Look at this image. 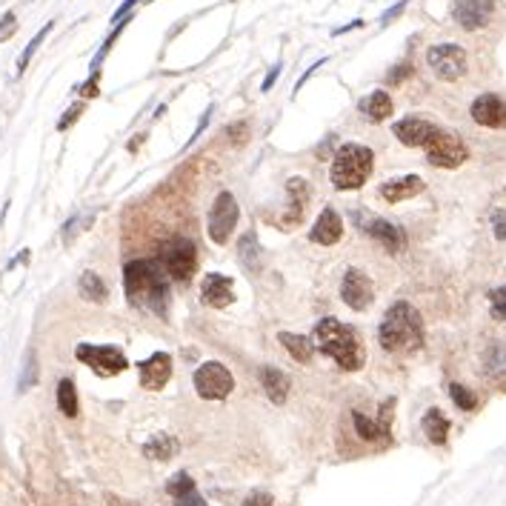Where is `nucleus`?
Instances as JSON below:
<instances>
[{"mask_svg":"<svg viewBox=\"0 0 506 506\" xmlns=\"http://www.w3.org/2000/svg\"><path fill=\"white\" fill-rule=\"evenodd\" d=\"M123 289L126 298L138 309H149V312L166 318L169 312V283L166 272L149 260H129L123 266Z\"/></svg>","mask_w":506,"mask_h":506,"instance_id":"obj_1","label":"nucleus"},{"mask_svg":"<svg viewBox=\"0 0 506 506\" xmlns=\"http://www.w3.org/2000/svg\"><path fill=\"white\" fill-rule=\"evenodd\" d=\"M312 344H315V349H320L326 357H332V361L346 372L361 369L364 361H366V352L361 346L357 332L352 329V326L340 323L338 318L318 320L315 332H312Z\"/></svg>","mask_w":506,"mask_h":506,"instance_id":"obj_2","label":"nucleus"},{"mask_svg":"<svg viewBox=\"0 0 506 506\" xmlns=\"http://www.w3.org/2000/svg\"><path fill=\"white\" fill-rule=\"evenodd\" d=\"M378 338H381V346L386 352H395V355H409V352L420 349V344H423L420 312L406 301L392 303L389 312L381 320Z\"/></svg>","mask_w":506,"mask_h":506,"instance_id":"obj_3","label":"nucleus"},{"mask_svg":"<svg viewBox=\"0 0 506 506\" xmlns=\"http://www.w3.org/2000/svg\"><path fill=\"white\" fill-rule=\"evenodd\" d=\"M372 166H375V155H372L369 146L344 143L335 152V160H332V184H335V189L338 192L361 189L369 181Z\"/></svg>","mask_w":506,"mask_h":506,"instance_id":"obj_4","label":"nucleus"},{"mask_svg":"<svg viewBox=\"0 0 506 506\" xmlns=\"http://www.w3.org/2000/svg\"><path fill=\"white\" fill-rule=\"evenodd\" d=\"M423 149H427V160L438 169H458L469 157L466 143L455 132H444V129H435L432 138L423 143Z\"/></svg>","mask_w":506,"mask_h":506,"instance_id":"obj_5","label":"nucleus"},{"mask_svg":"<svg viewBox=\"0 0 506 506\" xmlns=\"http://www.w3.org/2000/svg\"><path fill=\"white\" fill-rule=\"evenodd\" d=\"M194 266H198V249L186 238H175L160 249V269L172 281H189Z\"/></svg>","mask_w":506,"mask_h":506,"instance_id":"obj_6","label":"nucleus"},{"mask_svg":"<svg viewBox=\"0 0 506 506\" xmlns=\"http://www.w3.org/2000/svg\"><path fill=\"white\" fill-rule=\"evenodd\" d=\"M238 218H240V209H238V201L232 192H220L215 203L209 209V223H206V232H209V240L223 246L226 240L232 238V229L238 226Z\"/></svg>","mask_w":506,"mask_h":506,"instance_id":"obj_7","label":"nucleus"},{"mask_svg":"<svg viewBox=\"0 0 506 506\" xmlns=\"http://www.w3.org/2000/svg\"><path fill=\"white\" fill-rule=\"evenodd\" d=\"M194 389H198V395L203 401H223V398L232 395L235 378L223 364L206 361L203 366H198V372H194Z\"/></svg>","mask_w":506,"mask_h":506,"instance_id":"obj_8","label":"nucleus"},{"mask_svg":"<svg viewBox=\"0 0 506 506\" xmlns=\"http://www.w3.org/2000/svg\"><path fill=\"white\" fill-rule=\"evenodd\" d=\"M427 63H429V69L435 72V77L446 80V84H452V80H461L466 75V52H464L458 43L429 46Z\"/></svg>","mask_w":506,"mask_h":506,"instance_id":"obj_9","label":"nucleus"},{"mask_svg":"<svg viewBox=\"0 0 506 506\" xmlns=\"http://www.w3.org/2000/svg\"><path fill=\"white\" fill-rule=\"evenodd\" d=\"M77 361H84L94 375H101V378H115L121 375L129 361L126 355L118 349V346H92V344H77L75 349Z\"/></svg>","mask_w":506,"mask_h":506,"instance_id":"obj_10","label":"nucleus"},{"mask_svg":"<svg viewBox=\"0 0 506 506\" xmlns=\"http://www.w3.org/2000/svg\"><path fill=\"white\" fill-rule=\"evenodd\" d=\"M340 298L352 309V312H364L375 298V286L369 281V275L361 269H346L344 283H340Z\"/></svg>","mask_w":506,"mask_h":506,"instance_id":"obj_11","label":"nucleus"},{"mask_svg":"<svg viewBox=\"0 0 506 506\" xmlns=\"http://www.w3.org/2000/svg\"><path fill=\"white\" fill-rule=\"evenodd\" d=\"M495 14V0H455L452 18L461 29L478 31L483 29Z\"/></svg>","mask_w":506,"mask_h":506,"instance_id":"obj_12","label":"nucleus"},{"mask_svg":"<svg viewBox=\"0 0 506 506\" xmlns=\"http://www.w3.org/2000/svg\"><path fill=\"white\" fill-rule=\"evenodd\" d=\"M472 121L486 129H506V101H501L498 94H481L475 97V103L469 109Z\"/></svg>","mask_w":506,"mask_h":506,"instance_id":"obj_13","label":"nucleus"},{"mask_svg":"<svg viewBox=\"0 0 506 506\" xmlns=\"http://www.w3.org/2000/svg\"><path fill=\"white\" fill-rule=\"evenodd\" d=\"M201 298L212 309H226L235 301V281L229 275L212 272V275L203 277V283H201Z\"/></svg>","mask_w":506,"mask_h":506,"instance_id":"obj_14","label":"nucleus"},{"mask_svg":"<svg viewBox=\"0 0 506 506\" xmlns=\"http://www.w3.org/2000/svg\"><path fill=\"white\" fill-rule=\"evenodd\" d=\"M140 383H143V389H152V392H157V389H163L169 383V378H172V357L166 355V352H155V355H149L146 361H140Z\"/></svg>","mask_w":506,"mask_h":506,"instance_id":"obj_15","label":"nucleus"},{"mask_svg":"<svg viewBox=\"0 0 506 506\" xmlns=\"http://www.w3.org/2000/svg\"><path fill=\"white\" fill-rule=\"evenodd\" d=\"M309 238H312V243H320V246H335L344 238V220H340L335 209H323L312 223V229H309Z\"/></svg>","mask_w":506,"mask_h":506,"instance_id":"obj_16","label":"nucleus"},{"mask_svg":"<svg viewBox=\"0 0 506 506\" xmlns=\"http://www.w3.org/2000/svg\"><path fill=\"white\" fill-rule=\"evenodd\" d=\"M435 129H438L435 123L423 121V118H403V121H398L395 126H392V132H395V138H398L403 146H409V149H418V146H423V143L432 138Z\"/></svg>","mask_w":506,"mask_h":506,"instance_id":"obj_17","label":"nucleus"},{"mask_svg":"<svg viewBox=\"0 0 506 506\" xmlns=\"http://www.w3.org/2000/svg\"><path fill=\"white\" fill-rule=\"evenodd\" d=\"M366 232H369L375 240H378L389 255H398V252H403V246H406L403 229H398L395 223H389V220H383V218H372V220L366 223Z\"/></svg>","mask_w":506,"mask_h":506,"instance_id":"obj_18","label":"nucleus"},{"mask_svg":"<svg viewBox=\"0 0 506 506\" xmlns=\"http://www.w3.org/2000/svg\"><path fill=\"white\" fill-rule=\"evenodd\" d=\"M423 192V181L418 175H403V177H392L381 186V198L386 203H401V201H409L415 194Z\"/></svg>","mask_w":506,"mask_h":506,"instance_id":"obj_19","label":"nucleus"},{"mask_svg":"<svg viewBox=\"0 0 506 506\" xmlns=\"http://www.w3.org/2000/svg\"><path fill=\"white\" fill-rule=\"evenodd\" d=\"M260 386H264L266 398L272 403H277V406L289 398V378H286L281 369H275V366H264V369H260Z\"/></svg>","mask_w":506,"mask_h":506,"instance_id":"obj_20","label":"nucleus"},{"mask_svg":"<svg viewBox=\"0 0 506 506\" xmlns=\"http://www.w3.org/2000/svg\"><path fill=\"white\" fill-rule=\"evenodd\" d=\"M177 452H181V444H177V440L172 435H166V432L152 435V440H146V446H143L146 458H155V461H169V458H175Z\"/></svg>","mask_w":506,"mask_h":506,"instance_id":"obj_21","label":"nucleus"},{"mask_svg":"<svg viewBox=\"0 0 506 506\" xmlns=\"http://www.w3.org/2000/svg\"><path fill=\"white\" fill-rule=\"evenodd\" d=\"M277 340L283 344V349L295 357L298 364H309L312 361V355H315V344L309 340L306 335H295V332H281L277 335Z\"/></svg>","mask_w":506,"mask_h":506,"instance_id":"obj_22","label":"nucleus"},{"mask_svg":"<svg viewBox=\"0 0 506 506\" xmlns=\"http://www.w3.org/2000/svg\"><path fill=\"white\" fill-rule=\"evenodd\" d=\"M361 112L372 121V123H383L389 115H392V97L381 89H375L366 101L361 103Z\"/></svg>","mask_w":506,"mask_h":506,"instance_id":"obj_23","label":"nucleus"},{"mask_svg":"<svg viewBox=\"0 0 506 506\" xmlns=\"http://www.w3.org/2000/svg\"><path fill=\"white\" fill-rule=\"evenodd\" d=\"M77 289H80V295H84L86 301H92V303H103L106 298H109V289H106V283L101 281V275L97 272H84L80 275V283H77Z\"/></svg>","mask_w":506,"mask_h":506,"instance_id":"obj_24","label":"nucleus"},{"mask_svg":"<svg viewBox=\"0 0 506 506\" xmlns=\"http://www.w3.org/2000/svg\"><path fill=\"white\" fill-rule=\"evenodd\" d=\"M423 432H427V438L432 440V444H444L446 435H449V418L440 409H429L427 415H423Z\"/></svg>","mask_w":506,"mask_h":506,"instance_id":"obj_25","label":"nucleus"},{"mask_svg":"<svg viewBox=\"0 0 506 506\" xmlns=\"http://www.w3.org/2000/svg\"><path fill=\"white\" fill-rule=\"evenodd\" d=\"M58 406H60V412L66 415V418H77L80 401H77V389H75V381L72 378H63L58 383Z\"/></svg>","mask_w":506,"mask_h":506,"instance_id":"obj_26","label":"nucleus"},{"mask_svg":"<svg viewBox=\"0 0 506 506\" xmlns=\"http://www.w3.org/2000/svg\"><path fill=\"white\" fill-rule=\"evenodd\" d=\"M352 423H355L357 435H361L364 440H381V438L389 432V427H386L383 420H372V418H366L364 412H352Z\"/></svg>","mask_w":506,"mask_h":506,"instance_id":"obj_27","label":"nucleus"},{"mask_svg":"<svg viewBox=\"0 0 506 506\" xmlns=\"http://www.w3.org/2000/svg\"><path fill=\"white\" fill-rule=\"evenodd\" d=\"M483 372L489 375V378H501V375H506V346L503 344H492L486 349Z\"/></svg>","mask_w":506,"mask_h":506,"instance_id":"obj_28","label":"nucleus"},{"mask_svg":"<svg viewBox=\"0 0 506 506\" xmlns=\"http://www.w3.org/2000/svg\"><path fill=\"white\" fill-rule=\"evenodd\" d=\"M257 255H260V246H257V235L255 232H246L240 240H238V260L246 269H257Z\"/></svg>","mask_w":506,"mask_h":506,"instance_id":"obj_29","label":"nucleus"},{"mask_svg":"<svg viewBox=\"0 0 506 506\" xmlns=\"http://www.w3.org/2000/svg\"><path fill=\"white\" fill-rule=\"evenodd\" d=\"M52 29H55V21H49V23H46V26H43L40 31H38V35H35V38H31V40H29V46L23 49V55H21V60H18V75H21V72H23V69L29 66V60H31V55H35V52H38V46H40V43H43V40L49 38V31H52Z\"/></svg>","mask_w":506,"mask_h":506,"instance_id":"obj_30","label":"nucleus"},{"mask_svg":"<svg viewBox=\"0 0 506 506\" xmlns=\"http://www.w3.org/2000/svg\"><path fill=\"white\" fill-rule=\"evenodd\" d=\"M449 395H452L455 406H458V409H464V412H472V409L478 406V398L472 395V389H466V386H461V383H452V386H449Z\"/></svg>","mask_w":506,"mask_h":506,"instance_id":"obj_31","label":"nucleus"},{"mask_svg":"<svg viewBox=\"0 0 506 506\" xmlns=\"http://www.w3.org/2000/svg\"><path fill=\"white\" fill-rule=\"evenodd\" d=\"M194 489V481H192V475L189 472H175V475L169 478V483H166V492L172 495V498H177V495H186V492H192Z\"/></svg>","mask_w":506,"mask_h":506,"instance_id":"obj_32","label":"nucleus"},{"mask_svg":"<svg viewBox=\"0 0 506 506\" xmlns=\"http://www.w3.org/2000/svg\"><path fill=\"white\" fill-rule=\"evenodd\" d=\"M38 381V357H35V352H26V364H23V378H21V392H26L31 383Z\"/></svg>","mask_w":506,"mask_h":506,"instance_id":"obj_33","label":"nucleus"},{"mask_svg":"<svg viewBox=\"0 0 506 506\" xmlns=\"http://www.w3.org/2000/svg\"><path fill=\"white\" fill-rule=\"evenodd\" d=\"M489 301H492V312H495V318L506 320V286L495 289L492 295H489Z\"/></svg>","mask_w":506,"mask_h":506,"instance_id":"obj_34","label":"nucleus"},{"mask_svg":"<svg viewBox=\"0 0 506 506\" xmlns=\"http://www.w3.org/2000/svg\"><path fill=\"white\" fill-rule=\"evenodd\" d=\"M492 229H495V238L498 240H506V212L503 209H495L492 212Z\"/></svg>","mask_w":506,"mask_h":506,"instance_id":"obj_35","label":"nucleus"},{"mask_svg":"<svg viewBox=\"0 0 506 506\" xmlns=\"http://www.w3.org/2000/svg\"><path fill=\"white\" fill-rule=\"evenodd\" d=\"M175 506H209V503L198 495V489H192V492H186V495H177Z\"/></svg>","mask_w":506,"mask_h":506,"instance_id":"obj_36","label":"nucleus"},{"mask_svg":"<svg viewBox=\"0 0 506 506\" xmlns=\"http://www.w3.org/2000/svg\"><path fill=\"white\" fill-rule=\"evenodd\" d=\"M80 112H84V103H77V106H72V109L66 112V118H63V121L58 123V129H60V132H66V129H69V126H72V123L80 118Z\"/></svg>","mask_w":506,"mask_h":506,"instance_id":"obj_37","label":"nucleus"},{"mask_svg":"<svg viewBox=\"0 0 506 506\" xmlns=\"http://www.w3.org/2000/svg\"><path fill=\"white\" fill-rule=\"evenodd\" d=\"M412 75V63H401V66H395V72H389V84H401L403 77H409Z\"/></svg>","mask_w":506,"mask_h":506,"instance_id":"obj_38","label":"nucleus"},{"mask_svg":"<svg viewBox=\"0 0 506 506\" xmlns=\"http://www.w3.org/2000/svg\"><path fill=\"white\" fill-rule=\"evenodd\" d=\"M135 3H140V0H123V6H118V9H115V14H112V23H121V21L126 18V14L135 9Z\"/></svg>","mask_w":506,"mask_h":506,"instance_id":"obj_39","label":"nucleus"},{"mask_svg":"<svg viewBox=\"0 0 506 506\" xmlns=\"http://www.w3.org/2000/svg\"><path fill=\"white\" fill-rule=\"evenodd\" d=\"M243 506H275V503L266 492H255V495H249L246 501H243Z\"/></svg>","mask_w":506,"mask_h":506,"instance_id":"obj_40","label":"nucleus"},{"mask_svg":"<svg viewBox=\"0 0 506 506\" xmlns=\"http://www.w3.org/2000/svg\"><path fill=\"white\" fill-rule=\"evenodd\" d=\"M323 63H326L323 58H320V60H315V63H312V66H309V69H306V72H303V75L298 77V84H295V92H301V89H303V84H306V80H309V77H312V75H315V69H320V66H323Z\"/></svg>","mask_w":506,"mask_h":506,"instance_id":"obj_41","label":"nucleus"},{"mask_svg":"<svg viewBox=\"0 0 506 506\" xmlns=\"http://www.w3.org/2000/svg\"><path fill=\"white\" fill-rule=\"evenodd\" d=\"M403 9H406V0H401V3H395V6H392L389 12H383V18H381V23H383V26H386V23H392V21H395V18H398V14H401Z\"/></svg>","mask_w":506,"mask_h":506,"instance_id":"obj_42","label":"nucleus"},{"mask_svg":"<svg viewBox=\"0 0 506 506\" xmlns=\"http://www.w3.org/2000/svg\"><path fill=\"white\" fill-rule=\"evenodd\" d=\"M97 75H101V72H92V77L86 80L84 86H80V92H84L86 97H94L97 94Z\"/></svg>","mask_w":506,"mask_h":506,"instance_id":"obj_43","label":"nucleus"},{"mask_svg":"<svg viewBox=\"0 0 506 506\" xmlns=\"http://www.w3.org/2000/svg\"><path fill=\"white\" fill-rule=\"evenodd\" d=\"M277 75H281V66H275V69H269L266 80H264V84H260V92H269V89L275 86V80H277Z\"/></svg>","mask_w":506,"mask_h":506,"instance_id":"obj_44","label":"nucleus"},{"mask_svg":"<svg viewBox=\"0 0 506 506\" xmlns=\"http://www.w3.org/2000/svg\"><path fill=\"white\" fill-rule=\"evenodd\" d=\"M209 115H212V106H209V109L203 112V115H201V123H198V129H194V135H192V140H198V135H201V132H203V129H206V123H209Z\"/></svg>","mask_w":506,"mask_h":506,"instance_id":"obj_45","label":"nucleus"},{"mask_svg":"<svg viewBox=\"0 0 506 506\" xmlns=\"http://www.w3.org/2000/svg\"><path fill=\"white\" fill-rule=\"evenodd\" d=\"M364 26V21H352L349 26H340V29H335V35H346V31H352V29H361Z\"/></svg>","mask_w":506,"mask_h":506,"instance_id":"obj_46","label":"nucleus"},{"mask_svg":"<svg viewBox=\"0 0 506 506\" xmlns=\"http://www.w3.org/2000/svg\"><path fill=\"white\" fill-rule=\"evenodd\" d=\"M143 3H152V0H143Z\"/></svg>","mask_w":506,"mask_h":506,"instance_id":"obj_47","label":"nucleus"}]
</instances>
